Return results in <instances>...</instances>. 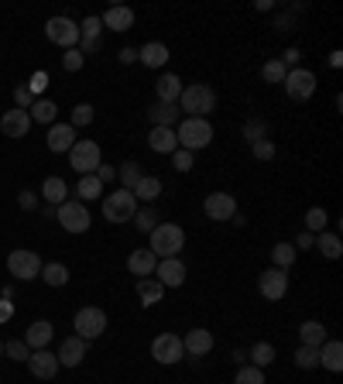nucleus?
Masks as SVG:
<instances>
[{"label": "nucleus", "mask_w": 343, "mask_h": 384, "mask_svg": "<svg viewBox=\"0 0 343 384\" xmlns=\"http://www.w3.org/2000/svg\"><path fill=\"white\" fill-rule=\"evenodd\" d=\"M45 35H48V42L62 45V48H76V45H79V28H76V21H69V17H48Z\"/></svg>", "instance_id": "nucleus-11"}, {"label": "nucleus", "mask_w": 343, "mask_h": 384, "mask_svg": "<svg viewBox=\"0 0 343 384\" xmlns=\"http://www.w3.org/2000/svg\"><path fill=\"white\" fill-rule=\"evenodd\" d=\"M38 278H45V285H52V289H62L69 282V268L59 264V261H52V264H42V275Z\"/></svg>", "instance_id": "nucleus-33"}, {"label": "nucleus", "mask_w": 343, "mask_h": 384, "mask_svg": "<svg viewBox=\"0 0 343 384\" xmlns=\"http://www.w3.org/2000/svg\"><path fill=\"white\" fill-rule=\"evenodd\" d=\"M257 292H261L268 302L285 299V292H289V275H285L282 268H268V271H261V275H257Z\"/></svg>", "instance_id": "nucleus-10"}, {"label": "nucleus", "mask_w": 343, "mask_h": 384, "mask_svg": "<svg viewBox=\"0 0 343 384\" xmlns=\"http://www.w3.org/2000/svg\"><path fill=\"white\" fill-rule=\"evenodd\" d=\"M312 240H316V237H312L309 230H302V233H299V240H296V244H299L296 251H305V247H312Z\"/></svg>", "instance_id": "nucleus-56"}, {"label": "nucleus", "mask_w": 343, "mask_h": 384, "mask_svg": "<svg viewBox=\"0 0 343 384\" xmlns=\"http://www.w3.org/2000/svg\"><path fill=\"white\" fill-rule=\"evenodd\" d=\"M299 59H302V52H299V48H289L282 62H285V69H289V66H292V69H299Z\"/></svg>", "instance_id": "nucleus-54"}, {"label": "nucleus", "mask_w": 343, "mask_h": 384, "mask_svg": "<svg viewBox=\"0 0 343 384\" xmlns=\"http://www.w3.org/2000/svg\"><path fill=\"white\" fill-rule=\"evenodd\" d=\"M45 86H48V76H45V72H35V76H31V86H28V89H31V96H38Z\"/></svg>", "instance_id": "nucleus-51"}, {"label": "nucleus", "mask_w": 343, "mask_h": 384, "mask_svg": "<svg viewBox=\"0 0 343 384\" xmlns=\"http://www.w3.org/2000/svg\"><path fill=\"white\" fill-rule=\"evenodd\" d=\"M124 66H130V62H137V48H121V55H117Z\"/></svg>", "instance_id": "nucleus-55"}, {"label": "nucleus", "mask_w": 343, "mask_h": 384, "mask_svg": "<svg viewBox=\"0 0 343 384\" xmlns=\"http://www.w3.org/2000/svg\"><path fill=\"white\" fill-rule=\"evenodd\" d=\"M285 62L282 59H271V62H264V69H261V76H264V83H285Z\"/></svg>", "instance_id": "nucleus-42"}, {"label": "nucleus", "mask_w": 343, "mask_h": 384, "mask_svg": "<svg viewBox=\"0 0 343 384\" xmlns=\"http://www.w3.org/2000/svg\"><path fill=\"white\" fill-rule=\"evenodd\" d=\"M73 144H76V128H73V124H55V128H48V151H52V155H69Z\"/></svg>", "instance_id": "nucleus-16"}, {"label": "nucleus", "mask_w": 343, "mask_h": 384, "mask_svg": "<svg viewBox=\"0 0 343 384\" xmlns=\"http://www.w3.org/2000/svg\"><path fill=\"white\" fill-rule=\"evenodd\" d=\"M134 226H137L141 233H151V230L158 226V213H155L151 206H137V213H134Z\"/></svg>", "instance_id": "nucleus-37"}, {"label": "nucleus", "mask_w": 343, "mask_h": 384, "mask_svg": "<svg viewBox=\"0 0 343 384\" xmlns=\"http://www.w3.org/2000/svg\"><path fill=\"white\" fill-rule=\"evenodd\" d=\"M93 175H96L100 182H114V178H117V169H110V165H100V169L93 171Z\"/></svg>", "instance_id": "nucleus-53"}, {"label": "nucleus", "mask_w": 343, "mask_h": 384, "mask_svg": "<svg viewBox=\"0 0 343 384\" xmlns=\"http://www.w3.org/2000/svg\"><path fill=\"white\" fill-rule=\"evenodd\" d=\"M175 107H178V110H185L189 117H206V114H213L216 93L206 83L182 86V96H178V103H175Z\"/></svg>", "instance_id": "nucleus-3"}, {"label": "nucleus", "mask_w": 343, "mask_h": 384, "mask_svg": "<svg viewBox=\"0 0 343 384\" xmlns=\"http://www.w3.org/2000/svg\"><path fill=\"white\" fill-rule=\"evenodd\" d=\"M24 364H28V371H31L38 381H52V378L59 374V357L48 353V350H31V357H28Z\"/></svg>", "instance_id": "nucleus-14"}, {"label": "nucleus", "mask_w": 343, "mask_h": 384, "mask_svg": "<svg viewBox=\"0 0 343 384\" xmlns=\"http://www.w3.org/2000/svg\"><path fill=\"white\" fill-rule=\"evenodd\" d=\"M59 367H79L86 357V340H79V337H69V340H62V346H59Z\"/></svg>", "instance_id": "nucleus-17"}, {"label": "nucleus", "mask_w": 343, "mask_h": 384, "mask_svg": "<svg viewBox=\"0 0 343 384\" xmlns=\"http://www.w3.org/2000/svg\"><path fill=\"white\" fill-rule=\"evenodd\" d=\"M155 268H158V257L151 254L148 247H137V251H130V257H128V271H130V275H137V278H148V275H155Z\"/></svg>", "instance_id": "nucleus-18"}, {"label": "nucleus", "mask_w": 343, "mask_h": 384, "mask_svg": "<svg viewBox=\"0 0 343 384\" xmlns=\"http://www.w3.org/2000/svg\"><path fill=\"white\" fill-rule=\"evenodd\" d=\"M117 178L124 182V189H134V185L144 178V171H141V165H137V162H124V165L117 169Z\"/></svg>", "instance_id": "nucleus-39"}, {"label": "nucleus", "mask_w": 343, "mask_h": 384, "mask_svg": "<svg viewBox=\"0 0 343 384\" xmlns=\"http://www.w3.org/2000/svg\"><path fill=\"white\" fill-rule=\"evenodd\" d=\"M158 285L162 289H178V285H185V264L178 261V257H165V261H158Z\"/></svg>", "instance_id": "nucleus-15"}, {"label": "nucleus", "mask_w": 343, "mask_h": 384, "mask_svg": "<svg viewBox=\"0 0 343 384\" xmlns=\"http://www.w3.org/2000/svg\"><path fill=\"white\" fill-rule=\"evenodd\" d=\"M148 144H151V151H158V155H172V151H178V141H175V130H172V128H151Z\"/></svg>", "instance_id": "nucleus-25"}, {"label": "nucleus", "mask_w": 343, "mask_h": 384, "mask_svg": "<svg viewBox=\"0 0 343 384\" xmlns=\"http://www.w3.org/2000/svg\"><path fill=\"white\" fill-rule=\"evenodd\" d=\"M103 24L110 28V31H128V28H134V10L130 7H110L107 14H103Z\"/></svg>", "instance_id": "nucleus-27"}, {"label": "nucleus", "mask_w": 343, "mask_h": 384, "mask_svg": "<svg viewBox=\"0 0 343 384\" xmlns=\"http://www.w3.org/2000/svg\"><path fill=\"white\" fill-rule=\"evenodd\" d=\"M137 62H144L148 69H158V66L169 62V48L162 42H148L144 48H137Z\"/></svg>", "instance_id": "nucleus-26"}, {"label": "nucleus", "mask_w": 343, "mask_h": 384, "mask_svg": "<svg viewBox=\"0 0 343 384\" xmlns=\"http://www.w3.org/2000/svg\"><path fill=\"white\" fill-rule=\"evenodd\" d=\"M93 124V107L89 103H79L76 110H73V128H89Z\"/></svg>", "instance_id": "nucleus-46"}, {"label": "nucleus", "mask_w": 343, "mask_h": 384, "mask_svg": "<svg viewBox=\"0 0 343 384\" xmlns=\"http://www.w3.org/2000/svg\"><path fill=\"white\" fill-rule=\"evenodd\" d=\"M244 360H247V350H241V346H237V350H234V364H237V367H244Z\"/></svg>", "instance_id": "nucleus-58"}, {"label": "nucleus", "mask_w": 343, "mask_h": 384, "mask_svg": "<svg viewBox=\"0 0 343 384\" xmlns=\"http://www.w3.org/2000/svg\"><path fill=\"white\" fill-rule=\"evenodd\" d=\"M162 295H165V289L155 278H137V299H141V305H158Z\"/></svg>", "instance_id": "nucleus-32"}, {"label": "nucleus", "mask_w": 343, "mask_h": 384, "mask_svg": "<svg viewBox=\"0 0 343 384\" xmlns=\"http://www.w3.org/2000/svg\"><path fill=\"white\" fill-rule=\"evenodd\" d=\"M175 141L185 151H199V148L213 144V124L206 117H185L175 124Z\"/></svg>", "instance_id": "nucleus-1"}, {"label": "nucleus", "mask_w": 343, "mask_h": 384, "mask_svg": "<svg viewBox=\"0 0 343 384\" xmlns=\"http://www.w3.org/2000/svg\"><path fill=\"white\" fill-rule=\"evenodd\" d=\"M7 271L17 278V282H31L42 275V257L35 251H10L7 254Z\"/></svg>", "instance_id": "nucleus-7"}, {"label": "nucleus", "mask_w": 343, "mask_h": 384, "mask_svg": "<svg viewBox=\"0 0 343 384\" xmlns=\"http://www.w3.org/2000/svg\"><path fill=\"white\" fill-rule=\"evenodd\" d=\"M271 261H275V268H292L296 264V244H275L271 247Z\"/></svg>", "instance_id": "nucleus-35"}, {"label": "nucleus", "mask_w": 343, "mask_h": 384, "mask_svg": "<svg viewBox=\"0 0 343 384\" xmlns=\"http://www.w3.org/2000/svg\"><path fill=\"white\" fill-rule=\"evenodd\" d=\"M244 137L254 144V141H261V137H268V128H264L261 121H247V124H244Z\"/></svg>", "instance_id": "nucleus-49"}, {"label": "nucleus", "mask_w": 343, "mask_h": 384, "mask_svg": "<svg viewBox=\"0 0 343 384\" xmlns=\"http://www.w3.org/2000/svg\"><path fill=\"white\" fill-rule=\"evenodd\" d=\"M182 346H185V353L203 357V353H210V350H213V333H210V330H189V333H185V340H182Z\"/></svg>", "instance_id": "nucleus-22"}, {"label": "nucleus", "mask_w": 343, "mask_h": 384, "mask_svg": "<svg viewBox=\"0 0 343 384\" xmlns=\"http://www.w3.org/2000/svg\"><path fill=\"white\" fill-rule=\"evenodd\" d=\"M312 247H316V251H319V254H323V257H330V261H337V257L343 254L340 237H337V233H326V230H323V233H316V240H312Z\"/></svg>", "instance_id": "nucleus-30"}, {"label": "nucleus", "mask_w": 343, "mask_h": 384, "mask_svg": "<svg viewBox=\"0 0 343 384\" xmlns=\"http://www.w3.org/2000/svg\"><path fill=\"white\" fill-rule=\"evenodd\" d=\"M55 220L69 233H86L89 230V210H86V203H79V199H66L62 206H55Z\"/></svg>", "instance_id": "nucleus-6"}, {"label": "nucleus", "mask_w": 343, "mask_h": 384, "mask_svg": "<svg viewBox=\"0 0 343 384\" xmlns=\"http://www.w3.org/2000/svg\"><path fill=\"white\" fill-rule=\"evenodd\" d=\"M130 192H134V199L155 203V199L162 196V178H155V175H144V178H141V182H137V185H134Z\"/></svg>", "instance_id": "nucleus-31"}, {"label": "nucleus", "mask_w": 343, "mask_h": 384, "mask_svg": "<svg viewBox=\"0 0 343 384\" xmlns=\"http://www.w3.org/2000/svg\"><path fill=\"white\" fill-rule=\"evenodd\" d=\"M151 357H155L158 364H178V360L185 357L182 337H175V333H162V337H155V340H151Z\"/></svg>", "instance_id": "nucleus-12"}, {"label": "nucleus", "mask_w": 343, "mask_h": 384, "mask_svg": "<svg viewBox=\"0 0 343 384\" xmlns=\"http://www.w3.org/2000/svg\"><path fill=\"white\" fill-rule=\"evenodd\" d=\"M17 203H21V210H35V206H38V199H35V192H28V189H21V196H17Z\"/></svg>", "instance_id": "nucleus-52"}, {"label": "nucleus", "mask_w": 343, "mask_h": 384, "mask_svg": "<svg viewBox=\"0 0 343 384\" xmlns=\"http://www.w3.org/2000/svg\"><path fill=\"white\" fill-rule=\"evenodd\" d=\"M86 62V55L79 48H66V55H62V66H66V72H79Z\"/></svg>", "instance_id": "nucleus-45"}, {"label": "nucleus", "mask_w": 343, "mask_h": 384, "mask_svg": "<svg viewBox=\"0 0 343 384\" xmlns=\"http://www.w3.org/2000/svg\"><path fill=\"white\" fill-rule=\"evenodd\" d=\"M42 199H45V206H52V210L62 206V203L69 199V185H66L59 175H48L42 182Z\"/></svg>", "instance_id": "nucleus-20"}, {"label": "nucleus", "mask_w": 343, "mask_h": 384, "mask_svg": "<svg viewBox=\"0 0 343 384\" xmlns=\"http://www.w3.org/2000/svg\"><path fill=\"white\" fill-rule=\"evenodd\" d=\"M234 384H264V371H261V367H254V364H251V367L244 364V367L237 371Z\"/></svg>", "instance_id": "nucleus-43"}, {"label": "nucleus", "mask_w": 343, "mask_h": 384, "mask_svg": "<svg viewBox=\"0 0 343 384\" xmlns=\"http://www.w3.org/2000/svg\"><path fill=\"white\" fill-rule=\"evenodd\" d=\"M10 316H14V305H10V302L3 299V302H0V323H7Z\"/></svg>", "instance_id": "nucleus-57"}, {"label": "nucleus", "mask_w": 343, "mask_h": 384, "mask_svg": "<svg viewBox=\"0 0 343 384\" xmlns=\"http://www.w3.org/2000/svg\"><path fill=\"white\" fill-rule=\"evenodd\" d=\"M178 107L175 103H155V107H148V121L155 124V128H172L175 130V124H178Z\"/></svg>", "instance_id": "nucleus-21"}, {"label": "nucleus", "mask_w": 343, "mask_h": 384, "mask_svg": "<svg viewBox=\"0 0 343 384\" xmlns=\"http://www.w3.org/2000/svg\"><path fill=\"white\" fill-rule=\"evenodd\" d=\"M52 333H55V326H52L48 319H38V323H31V326H28V333H24V343H28L31 350H48V340H52Z\"/></svg>", "instance_id": "nucleus-23"}, {"label": "nucleus", "mask_w": 343, "mask_h": 384, "mask_svg": "<svg viewBox=\"0 0 343 384\" xmlns=\"http://www.w3.org/2000/svg\"><path fill=\"white\" fill-rule=\"evenodd\" d=\"M296 367H302V371L319 367V346H299L296 350Z\"/></svg>", "instance_id": "nucleus-40"}, {"label": "nucleus", "mask_w": 343, "mask_h": 384, "mask_svg": "<svg viewBox=\"0 0 343 384\" xmlns=\"http://www.w3.org/2000/svg\"><path fill=\"white\" fill-rule=\"evenodd\" d=\"M69 165L76 171H83V175H93V171L103 165L100 162V144L96 141H76L69 148Z\"/></svg>", "instance_id": "nucleus-8"}, {"label": "nucleus", "mask_w": 343, "mask_h": 384, "mask_svg": "<svg viewBox=\"0 0 343 384\" xmlns=\"http://www.w3.org/2000/svg\"><path fill=\"white\" fill-rule=\"evenodd\" d=\"M282 86H285L289 100L302 103V100H309V96L316 93V72H309V69H289Z\"/></svg>", "instance_id": "nucleus-9"}, {"label": "nucleus", "mask_w": 343, "mask_h": 384, "mask_svg": "<svg viewBox=\"0 0 343 384\" xmlns=\"http://www.w3.org/2000/svg\"><path fill=\"white\" fill-rule=\"evenodd\" d=\"M148 237H151V247L148 251L155 257H162V261L165 257H178V251L185 247V233H182L178 223H158Z\"/></svg>", "instance_id": "nucleus-2"}, {"label": "nucleus", "mask_w": 343, "mask_h": 384, "mask_svg": "<svg viewBox=\"0 0 343 384\" xmlns=\"http://www.w3.org/2000/svg\"><path fill=\"white\" fill-rule=\"evenodd\" d=\"M172 165L178 171H189L196 162H192V151H185V148H178V151H172Z\"/></svg>", "instance_id": "nucleus-48"}, {"label": "nucleus", "mask_w": 343, "mask_h": 384, "mask_svg": "<svg viewBox=\"0 0 343 384\" xmlns=\"http://www.w3.org/2000/svg\"><path fill=\"white\" fill-rule=\"evenodd\" d=\"M247 357L254 360V367H261V371H264V367L275 360V346H271V343H254V346L247 350Z\"/></svg>", "instance_id": "nucleus-38"}, {"label": "nucleus", "mask_w": 343, "mask_h": 384, "mask_svg": "<svg viewBox=\"0 0 343 384\" xmlns=\"http://www.w3.org/2000/svg\"><path fill=\"white\" fill-rule=\"evenodd\" d=\"M299 337H302V346H323L326 343V326L319 319H305L299 326Z\"/></svg>", "instance_id": "nucleus-29"}, {"label": "nucleus", "mask_w": 343, "mask_h": 384, "mask_svg": "<svg viewBox=\"0 0 343 384\" xmlns=\"http://www.w3.org/2000/svg\"><path fill=\"white\" fill-rule=\"evenodd\" d=\"M0 357H3V343H0Z\"/></svg>", "instance_id": "nucleus-59"}, {"label": "nucleus", "mask_w": 343, "mask_h": 384, "mask_svg": "<svg viewBox=\"0 0 343 384\" xmlns=\"http://www.w3.org/2000/svg\"><path fill=\"white\" fill-rule=\"evenodd\" d=\"M203 213L210 220H234L237 216V199L230 192H210L203 203Z\"/></svg>", "instance_id": "nucleus-13"}, {"label": "nucleus", "mask_w": 343, "mask_h": 384, "mask_svg": "<svg viewBox=\"0 0 343 384\" xmlns=\"http://www.w3.org/2000/svg\"><path fill=\"white\" fill-rule=\"evenodd\" d=\"M134 213H137V199H134L130 189L110 192V196L103 199V216H107L110 223H128V220H134Z\"/></svg>", "instance_id": "nucleus-5"}, {"label": "nucleus", "mask_w": 343, "mask_h": 384, "mask_svg": "<svg viewBox=\"0 0 343 384\" xmlns=\"http://www.w3.org/2000/svg\"><path fill=\"white\" fill-rule=\"evenodd\" d=\"M55 114H59V107H55L52 100H35V103H31V110H28L31 124H52V121H55Z\"/></svg>", "instance_id": "nucleus-34"}, {"label": "nucleus", "mask_w": 343, "mask_h": 384, "mask_svg": "<svg viewBox=\"0 0 343 384\" xmlns=\"http://www.w3.org/2000/svg\"><path fill=\"white\" fill-rule=\"evenodd\" d=\"M319 367H326V371H343V343L340 340H326L319 346Z\"/></svg>", "instance_id": "nucleus-24"}, {"label": "nucleus", "mask_w": 343, "mask_h": 384, "mask_svg": "<svg viewBox=\"0 0 343 384\" xmlns=\"http://www.w3.org/2000/svg\"><path fill=\"white\" fill-rule=\"evenodd\" d=\"M73 330H76V337L86 343L103 337V330H107V312L96 309V305H86V309H79V312L73 316Z\"/></svg>", "instance_id": "nucleus-4"}, {"label": "nucleus", "mask_w": 343, "mask_h": 384, "mask_svg": "<svg viewBox=\"0 0 343 384\" xmlns=\"http://www.w3.org/2000/svg\"><path fill=\"white\" fill-rule=\"evenodd\" d=\"M3 353H7V357H14V360L21 364V360H28V357H31V346H28L24 340H10V343H3Z\"/></svg>", "instance_id": "nucleus-44"}, {"label": "nucleus", "mask_w": 343, "mask_h": 384, "mask_svg": "<svg viewBox=\"0 0 343 384\" xmlns=\"http://www.w3.org/2000/svg\"><path fill=\"white\" fill-rule=\"evenodd\" d=\"M31 128V117H28V110H7L3 117H0V130L7 134V137H24Z\"/></svg>", "instance_id": "nucleus-19"}, {"label": "nucleus", "mask_w": 343, "mask_h": 384, "mask_svg": "<svg viewBox=\"0 0 343 384\" xmlns=\"http://www.w3.org/2000/svg\"><path fill=\"white\" fill-rule=\"evenodd\" d=\"M326 223H330V216H326V210L323 206H312L309 213H305V230L316 237V233H323L326 230Z\"/></svg>", "instance_id": "nucleus-36"}, {"label": "nucleus", "mask_w": 343, "mask_h": 384, "mask_svg": "<svg viewBox=\"0 0 343 384\" xmlns=\"http://www.w3.org/2000/svg\"><path fill=\"white\" fill-rule=\"evenodd\" d=\"M79 203H86V199H96L100 192H103V182L96 178V175H83V182H79Z\"/></svg>", "instance_id": "nucleus-41"}, {"label": "nucleus", "mask_w": 343, "mask_h": 384, "mask_svg": "<svg viewBox=\"0 0 343 384\" xmlns=\"http://www.w3.org/2000/svg\"><path fill=\"white\" fill-rule=\"evenodd\" d=\"M155 89H158V103H178V96H182V79L172 76V72H165V76L155 83Z\"/></svg>", "instance_id": "nucleus-28"}, {"label": "nucleus", "mask_w": 343, "mask_h": 384, "mask_svg": "<svg viewBox=\"0 0 343 384\" xmlns=\"http://www.w3.org/2000/svg\"><path fill=\"white\" fill-rule=\"evenodd\" d=\"M14 103H17V110H28V107L35 103L31 89H28V86H17V89H14Z\"/></svg>", "instance_id": "nucleus-50"}, {"label": "nucleus", "mask_w": 343, "mask_h": 384, "mask_svg": "<svg viewBox=\"0 0 343 384\" xmlns=\"http://www.w3.org/2000/svg\"><path fill=\"white\" fill-rule=\"evenodd\" d=\"M251 148H254V158H257V162H271V158H275V144H271L268 137H261V141H254Z\"/></svg>", "instance_id": "nucleus-47"}]
</instances>
